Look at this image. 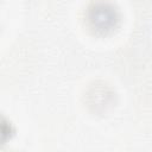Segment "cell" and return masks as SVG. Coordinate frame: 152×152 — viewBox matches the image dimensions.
Returning a JSON list of instances; mask_svg holds the SVG:
<instances>
[{"label":"cell","instance_id":"1","mask_svg":"<svg viewBox=\"0 0 152 152\" xmlns=\"http://www.w3.org/2000/svg\"><path fill=\"white\" fill-rule=\"evenodd\" d=\"M89 19L97 30H109L115 25L116 14L113 7L106 4H99L90 10Z\"/></svg>","mask_w":152,"mask_h":152}]
</instances>
